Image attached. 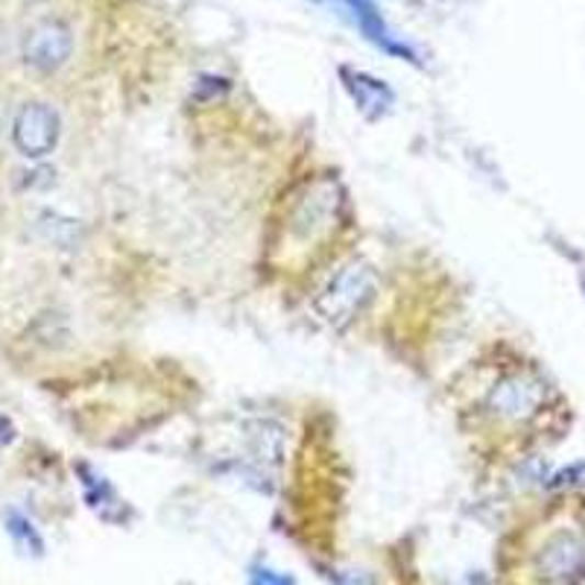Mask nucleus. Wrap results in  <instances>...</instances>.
I'll list each match as a JSON object with an SVG mask.
<instances>
[{
    "label": "nucleus",
    "mask_w": 585,
    "mask_h": 585,
    "mask_svg": "<svg viewBox=\"0 0 585 585\" xmlns=\"http://www.w3.org/2000/svg\"><path fill=\"white\" fill-rule=\"evenodd\" d=\"M372 299H375V272L367 263H349L334 275L316 307L334 328H346L351 319H358L367 311Z\"/></svg>",
    "instance_id": "f257e3e1"
},
{
    "label": "nucleus",
    "mask_w": 585,
    "mask_h": 585,
    "mask_svg": "<svg viewBox=\"0 0 585 585\" xmlns=\"http://www.w3.org/2000/svg\"><path fill=\"white\" fill-rule=\"evenodd\" d=\"M536 577L544 585H574L585 574V536L580 530H553L536 551Z\"/></svg>",
    "instance_id": "f03ea898"
},
{
    "label": "nucleus",
    "mask_w": 585,
    "mask_h": 585,
    "mask_svg": "<svg viewBox=\"0 0 585 585\" xmlns=\"http://www.w3.org/2000/svg\"><path fill=\"white\" fill-rule=\"evenodd\" d=\"M59 138V117L50 105L30 103L15 117V144L30 158L47 156Z\"/></svg>",
    "instance_id": "7ed1b4c3"
},
{
    "label": "nucleus",
    "mask_w": 585,
    "mask_h": 585,
    "mask_svg": "<svg viewBox=\"0 0 585 585\" xmlns=\"http://www.w3.org/2000/svg\"><path fill=\"white\" fill-rule=\"evenodd\" d=\"M337 205H340V200L334 196L331 182L311 188L305 200H299L296 211H293V223H290L293 235L302 237V240H316L319 235H325L334 226Z\"/></svg>",
    "instance_id": "20e7f679"
},
{
    "label": "nucleus",
    "mask_w": 585,
    "mask_h": 585,
    "mask_svg": "<svg viewBox=\"0 0 585 585\" xmlns=\"http://www.w3.org/2000/svg\"><path fill=\"white\" fill-rule=\"evenodd\" d=\"M70 30L59 21H42L26 33L24 59L38 70H56L70 56Z\"/></svg>",
    "instance_id": "39448f33"
},
{
    "label": "nucleus",
    "mask_w": 585,
    "mask_h": 585,
    "mask_svg": "<svg viewBox=\"0 0 585 585\" xmlns=\"http://www.w3.org/2000/svg\"><path fill=\"white\" fill-rule=\"evenodd\" d=\"M539 404H542V386L525 375L504 378L490 393V410L495 413L498 419H530V416L539 410Z\"/></svg>",
    "instance_id": "423d86ee"
},
{
    "label": "nucleus",
    "mask_w": 585,
    "mask_h": 585,
    "mask_svg": "<svg viewBox=\"0 0 585 585\" xmlns=\"http://www.w3.org/2000/svg\"><path fill=\"white\" fill-rule=\"evenodd\" d=\"M340 79L367 121H378V117H384V114L390 112V105L395 103L393 88L386 86V82H381V79L369 77V74H363V70L340 68Z\"/></svg>",
    "instance_id": "0eeeda50"
},
{
    "label": "nucleus",
    "mask_w": 585,
    "mask_h": 585,
    "mask_svg": "<svg viewBox=\"0 0 585 585\" xmlns=\"http://www.w3.org/2000/svg\"><path fill=\"white\" fill-rule=\"evenodd\" d=\"M337 3H340L342 9H349L351 21L358 24L360 33L367 35L375 47H381V50L390 53V56H402V59L416 61V53L390 33V26L384 24V18H381V12H378L372 3H367V0H337Z\"/></svg>",
    "instance_id": "6e6552de"
},
{
    "label": "nucleus",
    "mask_w": 585,
    "mask_h": 585,
    "mask_svg": "<svg viewBox=\"0 0 585 585\" xmlns=\"http://www.w3.org/2000/svg\"><path fill=\"white\" fill-rule=\"evenodd\" d=\"M9 533L15 536L18 542L30 548L33 553H42V539H38V533H35L33 525H30L24 516H15V513L9 516Z\"/></svg>",
    "instance_id": "1a4fd4ad"
},
{
    "label": "nucleus",
    "mask_w": 585,
    "mask_h": 585,
    "mask_svg": "<svg viewBox=\"0 0 585 585\" xmlns=\"http://www.w3.org/2000/svg\"><path fill=\"white\" fill-rule=\"evenodd\" d=\"M249 583L252 585H293V580L284 577V574H279V571H270V569H252V574H249Z\"/></svg>",
    "instance_id": "9d476101"
}]
</instances>
